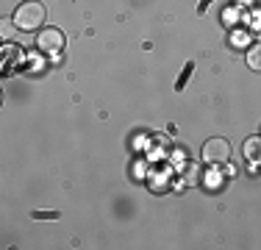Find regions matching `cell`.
Listing matches in <instances>:
<instances>
[{"label": "cell", "instance_id": "6da1fadb", "mask_svg": "<svg viewBox=\"0 0 261 250\" xmlns=\"http://www.w3.org/2000/svg\"><path fill=\"white\" fill-rule=\"evenodd\" d=\"M45 22V6L39 0H25V3L17 6L14 11V25L20 31H36Z\"/></svg>", "mask_w": 261, "mask_h": 250}, {"label": "cell", "instance_id": "7a4b0ae2", "mask_svg": "<svg viewBox=\"0 0 261 250\" xmlns=\"http://www.w3.org/2000/svg\"><path fill=\"white\" fill-rule=\"evenodd\" d=\"M228 156H231V145H228L225 139H206V145H203V159L208 161V164H225Z\"/></svg>", "mask_w": 261, "mask_h": 250}, {"label": "cell", "instance_id": "3957f363", "mask_svg": "<svg viewBox=\"0 0 261 250\" xmlns=\"http://www.w3.org/2000/svg\"><path fill=\"white\" fill-rule=\"evenodd\" d=\"M64 34H61L59 28H42L39 31V39H36V45H39L42 53H59L61 47H64Z\"/></svg>", "mask_w": 261, "mask_h": 250}, {"label": "cell", "instance_id": "277c9868", "mask_svg": "<svg viewBox=\"0 0 261 250\" xmlns=\"http://www.w3.org/2000/svg\"><path fill=\"white\" fill-rule=\"evenodd\" d=\"M192 70H195V61H186V64H184V72L178 75V81H175V89H178V92H184V86H186V81H189Z\"/></svg>", "mask_w": 261, "mask_h": 250}, {"label": "cell", "instance_id": "5b68a950", "mask_svg": "<svg viewBox=\"0 0 261 250\" xmlns=\"http://www.w3.org/2000/svg\"><path fill=\"white\" fill-rule=\"evenodd\" d=\"M247 64H250L253 70H261V45L250 47V53H247Z\"/></svg>", "mask_w": 261, "mask_h": 250}, {"label": "cell", "instance_id": "8992f818", "mask_svg": "<svg viewBox=\"0 0 261 250\" xmlns=\"http://www.w3.org/2000/svg\"><path fill=\"white\" fill-rule=\"evenodd\" d=\"M59 211H34V220H56Z\"/></svg>", "mask_w": 261, "mask_h": 250}, {"label": "cell", "instance_id": "52a82bcc", "mask_svg": "<svg viewBox=\"0 0 261 250\" xmlns=\"http://www.w3.org/2000/svg\"><path fill=\"white\" fill-rule=\"evenodd\" d=\"M208 3H211V0H200V6H197V14H203V11L208 9Z\"/></svg>", "mask_w": 261, "mask_h": 250}]
</instances>
